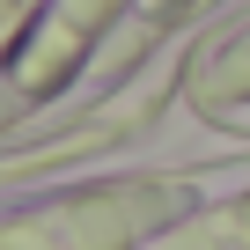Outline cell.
<instances>
[{"label":"cell","instance_id":"1","mask_svg":"<svg viewBox=\"0 0 250 250\" xmlns=\"http://www.w3.org/2000/svg\"><path fill=\"white\" fill-rule=\"evenodd\" d=\"M206 184L184 169H118V177H66V184H22L0 199V250H133L184 206H199Z\"/></svg>","mask_w":250,"mask_h":250},{"label":"cell","instance_id":"2","mask_svg":"<svg viewBox=\"0 0 250 250\" xmlns=\"http://www.w3.org/2000/svg\"><path fill=\"white\" fill-rule=\"evenodd\" d=\"M184 103H191L206 125L250 140V8H243L221 37H206V44L191 52V66H184Z\"/></svg>","mask_w":250,"mask_h":250},{"label":"cell","instance_id":"3","mask_svg":"<svg viewBox=\"0 0 250 250\" xmlns=\"http://www.w3.org/2000/svg\"><path fill=\"white\" fill-rule=\"evenodd\" d=\"M133 250H250V184L206 191L199 206H184L177 221H162V228L140 235Z\"/></svg>","mask_w":250,"mask_h":250},{"label":"cell","instance_id":"4","mask_svg":"<svg viewBox=\"0 0 250 250\" xmlns=\"http://www.w3.org/2000/svg\"><path fill=\"white\" fill-rule=\"evenodd\" d=\"M199 8H206V0H140V15H133V30H125V59H118V66H125V74L147 66V52H155L184 15H199Z\"/></svg>","mask_w":250,"mask_h":250},{"label":"cell","instance_id":"5","mask_svg":"<svg viewBox=\"0 0 250 250\" xmlns=\"http://www.w3.org/2000/svg\"><path fill=\"white\" fill-rule=\"evenodd\" d=\"M44 15H52V0H0V81L22 66V52L37 44Z\"/></svg>","mask_w":250,"mask_h":250}]
</instances>
